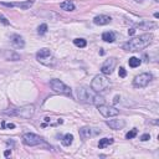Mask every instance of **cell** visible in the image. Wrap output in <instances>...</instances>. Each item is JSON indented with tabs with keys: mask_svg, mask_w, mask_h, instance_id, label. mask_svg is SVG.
<instances>
[{
	"mask_svg": "<svg viewBox=\"0 0 159 159\" xmlns=\"http://www.w3.org/2000/svg\"><path fill=\"white\" fill-rule=\"evenodd\" d=\"M76 95H77V100L84 103H91V105H96V106L105 103V98L102 96H98L96 91L90 90L86 86L78 87L76 90Z\"/></svg>",
	"mask_w": 159,
	"mask_h": 159,
	"instance_id": "1",
	"label": "cell"
},
{
	"mask_svg": "<svg viewBox=\"0 0 159 159\" xmlns=\"http://www.w3.org/2000/svg\"><path fill=\"white\" fill-rule=\"evenodd\" d=\"M152 41H153V34H144V35H140V36L134 37V39L129 40L128 42H126L123 45V50H126V51H138V50H142V49L147 47Z\"/></svg>",
	"mask_w": 159,
	"mask_h": 159,
	"instance_id": "2",
	"label": "cell"
},
{
	"mask_svg": "<svg viewBox=\"0 0 159 159\" xmlns=\"http://www.w3.org/2000/svg\"><path fill=\"white\" fill-rule=\"evenodd\" d=\"M36 60L40 63H42V65H45L47 67H54L56 65V58L52 56V54H51V51L49 49L39 50L36 52Z\"/></svg>",
	"mask_w": 159,
	"mask_h": 159,
	"instance_id": "3",
	"label": "cell"
},
{
	"mask_svg": "<svg viewBox=\"0 0 159 159\" xmlns=\"http://www.w3.org/2000/svg\"><path fill=\"white\" fill-rule=\"evenodd\" d=\"M5 113L6 114H10V116H16V117H20V118H24V119H30L35 114V106L26 105V106L15 108L11 112H5Z\"/></svg>",
	"mask_w": 159,
	"mask_h": 159,
	"instance_id": "4",
	"label": "cell"
},
{
	"mask_svg": "<svg viewBox=\"0 0 159 159\" xmlns=\"http://www.w3.org/2000/svg\"><path fill=\"white\" fill-rule=\"evenodd\" d=\"M110 86H111L110 80H107L105 76H101V75L95 76V78L92 80V82H91V88L93 91H96V92H103Z\"/></svg>",
	"mask_w": 159,
	"mask_h": 159,
	"instance_id": "5",
	"label": "cell"
},
{
	"mask_svg": "<svg viewBox=\"0 0 159 159\" xmlns=\"http://www.w3.org/2000/svg\"><path fill=\"white\" fill-rule=\"evenodd\" d=\"M50 87H51L55 92H57V93L66 95V96H72V90H71L67 85H65L62 81L57 80V78L51 80V81H50Z\"/></svg>",
	"mask_w": 159,
	"mask_h": 159,
	"instance_id": "6",
	"label": "cell"
},
{
	"mask_svg": "<svg viewBox=\"0 0 159 159\" xmlns=\"http://www.w3.org/2000/svg\"><path fill=\"white\" fill-rule=\"evenodd\" d=\"M23 143L29 147H35V145H40V144L45 143V140L35 133H25V134H23Z\"/></svg>",
	"mask_w": 159,
	"mask_h": 159,
	"instance_id": "7",
	"label": "cell"
},
{
	"mask_svg": "<svg viewBox=\"0 0 159 159\" xmlns=\"http://www.w3.org/2000/svg\"><path fill=\"white\" fill-rule=\"evenodd\" d=\"M152 78H153V77H152L150 73H147V72L140 73V75H138V76L134 77V80H133V86H134V87H138V88H143V87H145V86L149 85V82L152 81Z\"/></svg>",
	"mask_w": 159,
	"mask_h": 159,
	"instance_id": "8",
	"label": "cell"
},
{
	"mask_svg": "<svg viewBox=\"0 0 159 159\" xmlns=\"http://www.w3.org/2000/svg\"><path fill=\"white\" fill-rule=\"evenodd\" d=\"M97 108H98V112H100L105 118H111V117H116V116L119 114V111H118L117 108L111 107V106H107V105H105V103L97 106Z\"/></svg>",
	"mask_w": 159,
	"mask_h": 159,
	"instance_id": "9",
	"label": "cell"
},
{
	"mask_svg": "<svg viewBox=\"0 0 159 159\" xmlns=\"http://www.w3.org/2000/svg\"><path fill=\"white\" fill-rule=\"evenodd\" d=\"M157 26V24L155 23H153V21H142V23H138V24H134L129 30H128V35L129 36H132V35H134V32H135V30H150V29H153V28H155Z\"/></svg>",
	"mask_w": 159,
	"mask_h": 159,
	"instance_id": "10",
	"label": "cell"
},
{
	"mask_svg": "<svg viewBox=\"0 0 159 159\" xmlns=\"http://www.w3.org/2000/svg\"><path fill=\"white\" fill-rule=\"evenodd\" d=\"M116 66H117V58L116 57H110L101 66V72L103 75H111Z\"/></svg>",
	"mask_w": 159,
	"mask_h": 159,
	"instance_id": "11",
	"label": "cell"
},
{
	"mask_svg": "<svg viewBox=\"0 0 159 159\" xmlns=\"http://www.w3.org/2000/svg\"><path fill=\"white\" fill-rule=\"evenodd\" d=\"M35 3V0H25V2H16V3H0L4 6L8 8H20L23 10H28L30 9Z\"/></svg>",
	"mask_w": 159,
	"mask_h": 159,
	"instance_id": "12",
	"label": "cell"
},
{
	"mask_svg": "<svg viewBox=\"0 0 159 159\" xmlns=\"http://www.w3.org/2000/svg\"><path fill=\"white\" fill-rule=\"evenodd\" d=\"M100 132H101L100 129H96L95 131V128H91V127H82L81 129H80V137H81L82 139H88L90 137L96 135Z\"/></svg>",
	"mask_w": 159,
	"mask_h": 159,
	"instance_id": "13",
	"label": "cell"
},
{
	"mask_svg": "<svg viewBox=\"0 0 159 159\" xmlns=\"http://www.w3.org/2000/svg\"><path fill=\"white\" fill-rule=\"evenodd\" d=\"M10 41H11V44H13L16 49H23V47L25 46L24 39H23L20 35H18V34H13V35L10 36Z\"/></svg>",
	"mask_w": 159,
	"mask_h": 159,
	"instance_id": "14",
	"label": "cell"
},
{
	"mask_svg": "<svg viewBox=\"0 0 159 159\" xmlns=\"http://www.w3.org/2000/svg\"><path fill=\"white\" fill-rule=\"evenodd\" d=\"M107 126H110V128L112 129H122L124 126H126V121L124 119H111V121H107L106 122Z\"/></svg>",
	"mask_w": 159,
	"mask_h": 159,
	"instance_id": "15",
	"label": "cell"
},
{
	"mask_svg": "<svg viewBox=\"0 0 159 159\" xmlns=\"http://www.w3.org/2000/svg\"><path fill=\"white\" fill-rule=\"evenodd\" d=\"M111 21H112V19H111V16H108V15H97V16L93 19V23H95L96 25H100V26H102V25H108V24H111Z\"/></svg>",
	"mask_w": 159,
	"mask_h": 159,
	"instance_id": "16",
	"label": "cell"
},
{
	"mask_svg": "<svg viewBox=\"0 0 159 159\" xmlns=\"http://www.w3.org/2000/svg\"><path fill=\"white\" fill-rule=\"evenodd\" d=\"M60 8L65 11H73L75 10V4L71 2V0H66V2H62L60 4Z\"/></svg>",
	"mask_w": 159,
	"mask_h": 159,
	"instance_id": "17",
	"label": "cell"
},
{
	"mask_svg": "<svg viewBox=\"0 0 159 159\" xmlns=\"http://www.w3.org/2000/svg\"><path fill=\"white\" fill-rule=\"evenodd\" d=\"M102 40L106 42H113L116 40V34L113 31H106L102 34Z\"/></svg>",
	"mask_w": 159,
	"mask_h": 159,
	"instance_id": "18",
	"label": "cell"
},
{
	"mask_svg": "<svg viewBox=\"0 0 159 159\" xmlns=\"http://www.w3.org/2000/svg\"><path fill=\"white\" fill-rule=\"evenodd\" d=\"M113 142H114L113 138H102V139H100V142H98V148H100V149H103V148L108 147L110 144H113Z\"/></svg>",
	"mask_w": 159,
	"mask_h": 159,
	"instance_id": "19",
	"label": "cell"
},
{
	"mask_svg": "<svg viewBox=\"0 0 159 159\" xmlns=\"http://www.w3.org/2000/svg\"><path fill=\"white\" fill-rule=\"evenodd\" d=\"M5 58L6 60H10V61H18V60H20V56L16 52H13V51L6 50L5 51Z\"/></svg>",
	"mask_w": 159,
	"mask_h": 159,
	"instance_id": "20",
	"label": "cell"
},
{
	"mask_svg": "<svg viewBox=\"0 0 159 159\" xmlns=\"http://www.w3.org/2000/svg\"><path fill=\"white\" fill-rule=\"evenodd\" d=\"M72 142H73V135L72 134H66L63 138H62V144L65 145V147H68V145H71L72 144Z\"/></svg>",
	"mask_w": 159,
	"mask_h": 159,
	"instance_id": "21",
	"label": "cell"
},
{
	"mask_svg": "<svg viewBox=\"0 0 159 159\" xmlns=\"http://www.w3.org/2000/svg\"><path fill=\"white\" fill-rule=\"evenodd\" d=\"M44 122L45 123H49L50 126H57V124H62L63 123V121L61 118H57L56 122H52V118H50V117H45L44 118Z\"/></svg>",
	"mask_w": 159,
	"mask_h": 159,
	"instance_id": "22",
	"label": "cell"
},
{
	"mask_svg": "<svg viewBox=\"0 0 159 159\" xmlns=\"http://www.w3.org/2000/svg\"><path fill=\"white\" fill-rule=\"evenodd\" d=\"M140 63H142V61H140L138 57H131V58H129V61H128V65H129L131 67H133V68L138 67Z\"/></svg>",
	"mask_w": 159,
	"mask_h": 159,
	"instance_id": "23",
	"label": "cell"
},
{
	"mask_svg": "<svg viewBox=\"0 0 159 159\" xmlns=\"http://www.w3.org/2000/svg\"><path fill=\"white\" fill-rule=\"evenodd\" d=\"M73 44H75L77 47H81V49H84V47H86L87 41H86L85 39H75V40H73Z\"/></svg>",
	"mask_w": 159,
	"mask_h": 159,
	"instance_id": "24",
	"label": "cell"
},
{
	"mask_svg": "<svg viewBox=\"0 0 159 159\" xmlns=\"http://www.w3.org/2000/svg\"><path fill=\"white\" fill-rule=\"evenodd\" d=\"M47 32V25L46 24H41L39 28H37V34L39 35H45Z\"/></svg>",
	"mask_w": 159,
	"mask_h": 159,
	"instance_id": "25",
	"label": "cell"
},
{
	"mask_svg": "<svg viewBox=\"0 0 159 159\" xmlns=\"http://www.w3.org/2000/svg\"><path fill=\"white\" fill-rule=\"evenodd\" d=\"M137 133H138L137 128H133L132 131H129V132L126 134V139H132V138H134V137L137 135Z\"/></svg>",
	"mask_w": 159,
	"mask_h": 159,
	"instance_id": "26",
	"label": "cell"
},
{
	"mask_svg": "<svg viewBox=\"0 0 159 159\" xmlns=\"http://www.w3.org/2000/svg\"><path fill=\"white\" fill-rule=\"evenodd\" d=\"M2 128L5 129V128H15V124L14 123H6L5 121L2 122Z\"/></svg>",
	"mask_w": 159,
	"mask_h": 159,
	"instance_id": "27",
	"label": "cell"
},
{
	"mask_svg": "<svg viewBox=\"0 0 159 159\" xmlns=\"http://www.w3.org/2000/svg\"><path fill=\"white\" fill-rule=\"evenodd\" d=\"M118 75H119V77H122V78H124V77L127 76V71L124 70V67H119V71H118Z\"/></svg>",
	"mask_w": 159,
	"mask_h": 159,
	"instance_id": "28",
	"label": "cell"
},
{
	"mask_svg": "<svg viewBox=\"0 0 159 159\" xmlns=\"http://www.w3.org/2000/svg\"><path fill=\"white\" fill-rule=\"evenodd\" d=\"M0 23L4 24V25H9V24H10V23L8 21V19H6L4 15H0Z\"/></svg>",
	"mask_w": 159,
	"mask_h": 159,
	"instance_id": "29",
	"label": "cell"
},
{
	"mask_svg": "<svg viewBox=\"0 0 159 159\" xmlns=\"http://www.w3.org/2000/svg\"><path fill=\"white\" fill-rule=\"evenodd\" d=\"M148 139H150V134H143V135L140 137V140H142V142H145V140H148Z\"/></svg>",
	"mask_w": 159,
	"mask_h": 159,
	"instance_id": "30",
	"label": "cell"
},
{
	"mask_svg": "<svg viewBox=\"0 0 159 159\" xmlns=\"http://www.w3.org/2000/svg\"><path fill=\"white\" fill-rule=\"evenodd\" d=\"M10 154H11V150H5V152H4V155H5V157H9Z\"/></svg>",
	"mask_w": 159,
	"mask_h": 159,
	"instance_id": "31",
	"label": "cell"
},
{
	"mask_svg": "<svg viewBox=\"0 0 159 159\" xmlns=\"http://www.w3.org/2000/svg\"><path fill=\"white\" fill-rule=\"evenodd\" d=\"M154 18H155V19H158V18H159V14H158V13H155V14H154Z\"/></svg>",
	"mask_w": 159,
	"mask_h": 159,
	"instance_id": "32",
	"label": "cell"
},
{
	"mask_svg": "<svg viewBox=\"0 0 159 159\" xmlns=\"http://www.w3.org/2000/svg\"><path fill=\"white\" fill-rule=\"evenodd\" d=\"M134 2H137V3H143L144 0H134Z\"/></svg>",
	"mask_w": 159,
	"mask_h": 159,
	"instance_id": "33",
	"label": "cell"
},
{
	"mask_svg": "<svg viewBox=\"0 0 159 159\" xmlns=\"http://www.w3.org/2000/svg\"><path fill=\"white\" fill-rule=\"evenodd\" d=\"M154 2H157V3H158V2H159V0H154Z\"/></svg>",
	"mask_w": 159,
	"mask_h": 159,
	"instance_id": "34",
	"label": "cell"
}]
</instances>
